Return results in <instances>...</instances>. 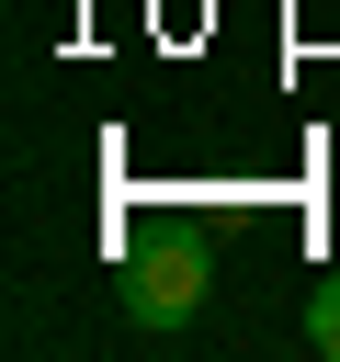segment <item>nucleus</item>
I'll use <instances>...</instances> for the list:
<instances>
[{"instance_id":"1","label":"nucleus","mask_w":340,"mask_h":362,"mask_svg":"<svg viewBox=\"0 0 340 362\" xmlns=\"http://www.w3.org/2000/svg\"><path fill=\"white\" fill-rule=\"evenodd\" d=\"M193 305H204V249L181 226H159L147 249H125V317L136 328H181Z\"/></svg>"},{"instance_id":"2","label":"nucleus","mask_w":340,"mask_h":362,"mask_svg":"<svg viewBox=\"0 0 340 362\" xmlns=\"http://www.w3.org/2000/svg\"><path fill=\"white\" fill-rule=\"evenodd\" d=\"M306 339H317V351H329V362H340V272H329V283H317V294H306Z\"/></svg>"}]
</instances>
